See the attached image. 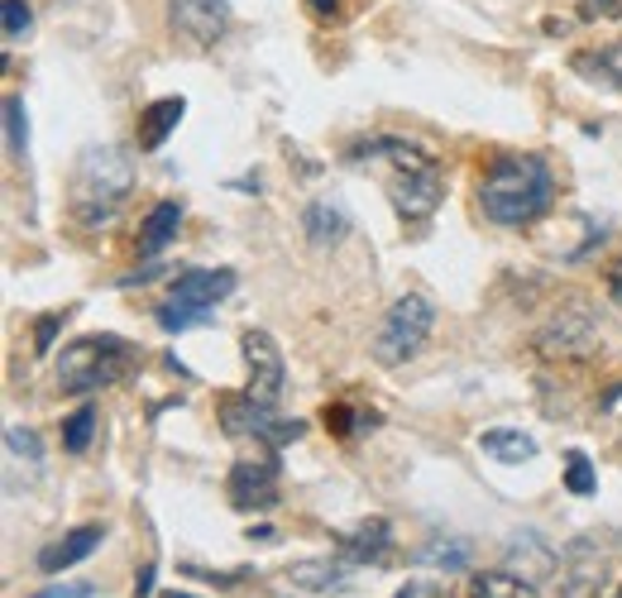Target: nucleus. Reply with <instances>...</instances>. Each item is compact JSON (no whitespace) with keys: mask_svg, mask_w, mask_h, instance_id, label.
<instances>
[{"mask_svg":"<svg viewBox=\"0 0 622 598\" xmlns=\"http://www.w3.org/2000/svg\"><path fill=\"white\" fill-rule=\"evenodd\" d=\"M613 598H622V589H618V594H613Z\"/></svg>","mask_w":622,"mask_h":598,"instance_id":"nucleus-37","label":"nucleus"},{"mask_svg":"<svg viewBox=\"0 0 622 598\" xmlns=\"http://www.w3.org/2000/svg\"><path fill=\"white\" fill-rule=\"evenodd\" d=\"M235 269H187L183 278L173 283L167 302L159 307V326L167 335H183L191 326H207L215 321V307L235 292Z\"/></svg>","mask_w":622,"mask_h":598,"instance_id":"nucleus-5","label":"nucleus"},{"mask_svg":"<svg viewBox=\"0 0 622 598\" xmlns=\"http://www.w3.org/2000/svg\"><path fill=\"white\" fill-rule=\"evenodd\" d=\"M470 560H474V550H470L464 536H436V541L412 550V565H426L436 574H464L470 570Z\"/></svg>","mask_w":622,"mask_h":598,"instance_id":"nucleus-18","label":"nucleus"},{"mask_svg":"<svg viewBox=\"0 0 622 598\" xmlns=\"http://www.w3.org/2000/svg\"><path fill=\"white\" fill-rule=\"evenodd\" d=\"M608 287H613V297H618V302H622V263H618V269H613V278H608Z\"/></svg>","mask_w":622,"mask_h":598,"instance_id":"nucleus-34","label":"nucleus"},{"mask_svg":"<svg viewBox=\"0 0 622 598\" xmlns=\"http://www.w3.org/2000/svg\"><path fill=\"white\" fill-rule=\"evenodd\" d=\"M574 72H589V82H604V87L622 91V72L613 67V58L608 53H580L574 58Z\"/></svg>","mask_w":622,"mask_h":598,"instance_id":"nucleus-27","label":"nucleus"},{"mask_svg":"<svg viewBox=\"0 0 622 598\" xmlns=\"http://www.w3.org/2000/svg\"><path fill=\"white\" fill-rule=\"evenodd\" d=\"M388 550H393V526L383 518H374V522L354 526V532H345L340 546H335V556L350 560V565H378Z\"/></svg>","mask_w":622,"mask_h":598,"instance_id":"nucleus-12","label":"nucleus"},{"mask_svg":"<svg viewBox=\"0 0 622 598\" xmlns=\"http://www.w3.org/2000/svg\"><path fill=\"white\" fill-rule=\"evenodd\" d=\"M225 494L235 508H273L278 502V464L273 460H235Z\"/></svg>","mask_w":622,"mask_h":598,"instance_id":"nucleus-11","label":"nucleus"},{"mask_svg":"<svg viewBox=\"0 0 622 598\" xmlns=\"http://www.w3.org/2000/svg\"><path fill=\"white\" fill-rule=\"evenodd\" d=\"M311 10H316V15H335V10H340V0H307Z\"/></svg>","mask_w":622,"mask_h":598,"instance_id":"nucleus-33","label":"nucleus"},{"mask_svg":"<svg viewBox=\"0 0 622 598\" xmlns=\"http://www.w3.org/2000/svg\"><path fill=\"white\" fill-rule=\"evenodd\" d=\"M565 488L574 498H589L594 488H598V474H594V464H589V454L584 450H570L565 454Z\"/></svg>","mask_w":622,"mask_h":598,"instance_id":"nucleus-26","label":"nucleus"},{"mask_svg":"<svg viewBox=\"0 0 622 598\" xmlns=\"http://www.w3.org/2000/svg\"><path fill=\"white\" fill-rule=\"evenodd\" d=\"M478 450L498 464H522V460H536V440L526 431H512V426H494L478 436Z\"/></svg>","mask_w":622,"mask_h":598,"instance_id":"nucleus-20","label":"nucleus"},{"mask_svg":"<svg viewBox=\"0 0 622 598\" xmlns=\"http://www.w3.org/2000/svg\"><path fill=\"white\" fill-rule=\"evenodd\" d=\"M177 231H183V207H177V201H159V207H153L149 215H144V231H139V254H144V259L163 254V249L177 239Z\"/></svg>","mask_w":622,"mask_h":598,"instance_id":"nucleus-19","label":"nucleus"},{"mask_svg":"<svg viewBox=\"0 0 622 598\" xmlns=\"http://www.w3.org/2000/svg\"><path fill=\"white\" fill-rule=\"evenodd\" d=\"M470 598H542L532 580L512 570H484V574H470Z\"/></svg>","mask_w":622,"mask_h":598,"instance_id":"nucleus-21","label":"nucleus"},{"mask_svg":"<svg viewBox=\"0 0 622 598\" xmlns=\"http://www.w3.org/2000/svg\"><path fill=\"white\" fill-rule=\"evenodd\" d=\"M135 191V163L129 153H120L115 144H91L72 167V215L91 231L115 221V211Z\"/></svg>","mask_w":622,"mask_h":598,"instance_id":"nucleus-3","label":"nucleus"},{"mask_svg":"<svg viewBox=\"0 0 622 598\" xmlns=\"http://www.w3.org/2000/svg\"><path fill=\"white\" fill-rule=\"evenodd\" d=\"M350 560H302V565H293L287 570V584L293 589H302V594H340L345 584H350Z\"/></svg>","mask_w":622,"mask_h":598,"instance_id":"nucleus-14","label":"nucleus"},{"mask_svg":"<svg viewBox=\"0 0 622 598\" xmlns=\"http://www.w3.org/2000/svg\"><path fill=\"white\" fill-rule=\"evenodd\" d=\"M139 364L135 345L120 340V335H82L58 354V388L72 398H87L96 388H111Z\"/></svg>","mask_w":622,"mask_h":598,"instance_id":"nucleus-4","label":"nucleus"},{"mask_svg":"<svg viewBox=\"0 0 622 598\" xmlns=\"http://www.w3.org/2000/svg\"><path fill=\"white\" fill-rule=\"evenodd\" d=\"M608 580L598 560H574V565L560 574V598H604Z\"/></svg>","mask_w":622,"mask_h":598,"instance_id":"nucleus-22","label":"nucleus"},{"mask_svg":"<svg viewBox=\"0 0 622 598\" xmlns=\"http://www.w3.org/2000/svg\"><path fill=\"white\" fill-rule=\"evenodd\" d=\"M550 201H556V177L536 153H498L488 163L484 183H478V211L494 225H508V231L542 221Z\"/></svg>","mask_w":622,"mask_h":598,"instance_id":"nucleus-2","label":"nucleus"},{"mask_svg":"<svg viewBox=\"0 0 622 598\" xmlns=\"http://www.w3.org/2000/svg\"><path fill=\"white\" fill-rule=\"evenodd\" d=\"M431 326H436V307H431V297H422V292L398 297V302L388 307V316H383L378 335H374V359L383 369L407 364V359L426 345Z\"/></svg>","mask_w":622,"mask_h":598,"instance_id":"nucleus-6","label":"nucleus"},{"mask_svg":"<svg viewBox=\"0 0 622 598\" xmlns=\"http://www.w3.org/2000/svg\"><path fill=\"white\" fill-rule=\"evenodd\" d=\"M183 115H187V101H183V96H163V101H153L149 111L139 115V149H144V153H159Z\"/></svg>","mask_w":622,"mask_h":598,"instance_id":"nucleus-15","label":"nucleus"},{"mask_svg":"<svg viewBox=\"0 0 622 598\" xmlns=\"http://www.w3.org/2000/svg\"><path fill=\"white\" fill-rule=\"evenodd\" d=\"M167 20L191 43H215L231 24V0H167Z\"/></svg>","mask_w":622,"mask_h":598,"instance_id":"nucleus-10","label":"nucleus"},{"mask_svg":"<svg viewBox=\"0 0 622 598\" xmlns=\"http://www.w3.org/2000/svg\"><path fill=\"white\" fill-rule=\"evenodd\" d=\"M91 436H96V407L82 402L77 412H72L67 422H63V450H67V454H82V450L91 446Z\"/></svg>","mask_w":622,"mask_h":598,"instance_id":"nucleus-24","label":"nucleus"},{"mask_svg":"<svg viewBox=\"0 0 622 598\" xmlns=\"http://www.w3.org/2000/svg\"><path fill=\"white\" fill-rule=\"evenodd\" d=\"M101 541H105V526H77V532H67L63 541H53V546L39 550V570L43 574H63L72 565H82V560H87Z\"/></svg>","mask_w":622,"mask_h":598,"instance_id":"nucleus-13","label":"nucleus"},{"mask_svg":"<svg viewBox=\"0 0 622 598\" xmlns=\"http://www.w3.org/2000/svg\"><path fill=\"white\" fill-rule=\"evenodd\" d=\"M5 450H10V460H24L29 470L43 464V440H39V431H29V426H5Z\"/></svg>","mask_w":622,"mask_h":598,"instance_id":"nucleus-25","label":"nucleus"},{"mask_svg":"<svg viewBox=\"0 0 622 598\" xmlns=\"http://www.w3.org/2000/svg\"><path fill=\"white\" fill-rule=\"evenodd\" d=\"M393 598H455V594H450L440 580H407Z\"/></svg>","mask_w":622,"mask_h":598,"instance_id":"nucleus-30","label":"nucleus"},{"mask_svg":"<svg viewBox=\"0 0 622 598\" xmlns=\"http://www.w3.org/2000/svg\"><path fill=\"white\" fill-rule=\"evenodd\" d=\"M221 426L231 431V436H254V440H263L269 450H283L287 440H302L307 436V422H287V416H278L273 407H263V402H254L245 393V398H225L221 402Z\"/></svg>","mask_w":622,"mask_h":598,"instance_id":"nucleus-7","label":"nucleus"},{"mask_svg":"<svg viewBox=\"0 0 622 598\" xmlns=\"http://www.w3.org/2000/svg\"><path fill=\"white\" fill-rule=\"evenodd\" d=\"M508 570L536 584V580H546V574L556 570V550H550L536 532H518L512 536V546H508Z\"/></svg>","mask_w":622,"mask_h":598,"instance_id":"nucleus-17","label":"nucleus"},{"mask_svg":"<svg viewBox=\"0 0 622 598\" xmlns=\"http://www.w3.org/2000/svg\"><path fill=\"white\" fill-rule=\"evenodd\" d=\"M536 350H542L546 359H584V354H594L598 350L594 316H589V311H580V307H565L542 335H536Z\"/></svg>","mask_w":622,"mask_h":598,"instance_id":"nucleus-9","label":"nucleus"},{"mask_svg":"<svg viewBox=\"0 0 622 598\" xmlns=\"http://www.w3.org/2000/svg\"><path fill=\"white\" fill-rule=\"evenodd\" d=\"M135 598H153V565H144L135 574Z\"/></svg>","mask_w":622,"mask_h":598,"instance_id":"nucleus-31","label":"nucleus"},{"mask_svg":"<svg viewBox=\"0 0 622 598\" xmlns=\"http://www.w3.org/2000/svg\"><path fill=\"white\" fill-rule=\"evenodd\" d=\"M5 149L10 159H29V115H24L20 96H5Z\"/></svg>","mask_w":622,"mask_h":598,"instance_id":"nucleus-23","label":"nucleus"},{"mask_svg":"<svg viewBox=\"0 0 622 598\" xmlns=\"http://www.w3.org/2000/svg\"><path fill=\"white\" fill-rule=\"evenodd\" d=\"M302 231H307L311 249H335V245H345V235H350V215L340 207H331V201H311L302 211Z\"/></svg>","mask_w":622,"mask_h":598,"instance_id":"nucleus-16","label":"nucleus"},{"mask_svg":"<svg viewBox=\"0 0 622 598\" xmlns=\"http://www.w3.org/2000/svg\"><path fill=\"white\" fill-rule=\"evenodd\" d=\"M34 598H82V594H72V589H43V594H34Z\"/></svg>","mask_w":622,"mask_h":598,"instance_id":"nucleus-35","label":"nucleus"},{"mask_svg":"<svg viewBox=\"0 0 622 598\" xmlns=\"http://www.w3.org/2000/svg\"><path fill=\"white\" fill-rule=\"evenodd\" d=\"M163 598H191V594H183V589H167Z\"/></svg>","mask_w":622,"mask_h":598,"instance_id":"nucleus-36","label":"nucleus"},{"mask_svg":"<svg viewBox=\"0 0 622 598\" xmlns=\"http://www.w3.org/2000/svg\"><path fill=\"white\" fill-rule=\"evenodd\" d=\"M29 24H34L29 0H5V39H10V43H20L24 34H29Z\"/></svg>","mask_w":622,"mask_h":598,"instance_id":"nucleus-28","label":"nucleus"},{"mask_svg":"<svg viewBox=\"0 0 622 598\" xmlns=\"http://www.w3.org/2000/svg\"><path fill=\"white\" fill-rule=\"evenodd\" d=\"M350 163L378 167L383 183H388L393 211H398L407 225H422L426 215L440 207V197H446V183H440L436 159L422 153L416 144H407V139H393V135L364 139V144H354L350 149Z\"/></svg>","mask_w":622,"mask_h":598,"instance_id":"nucleus-1","label":"nucleus"},{"mask_svg":"<svg viewBox=\"0 0 622 598\" xmlns=\"http://www.w3.org/2000/svg\"><path fill=\"white\" fill-rule=\"evenodd\" d=\"M245 364H249V398L263 402V407H278L283 398V383H287V364H283V350L269 331H245Z\"/></svg>","mask_w":622,"mask_h":598,"instance_id":"nucleus-8","label":"nucleus"},{"mask_svg":"<svg viewBox=\"0 0 622 598\" xmlns=\"http://www.w3.org/2000/svg\"><path fill=\"white\" fill-rule=\"evenodd\" d=\"M67 316H72V311L63 307V311H53V316H39V321H34V350H39V354L53 350V335H58V326H63Z\"/></svg>","mask_w":622,"mask_h":598,"instance_id":"nucleus-29","label":"nucleus"},{"mask_svg":"<svg viewBox=\"0 0 622 598\" xmlns=\"http://www.w3.org/2000/svg\"><path fill=\"white\" fill-rule=\"evenodd\" d=\"M159 273H163V263H149V269H144V273H129L125 287H135V283H153V278H159Z\"/></svg>","mask_w":622,"mask_h":598,"instance_id":"nucleus-32","label":"nucleus"}]
</instances>
